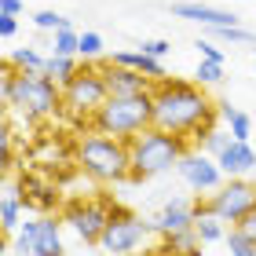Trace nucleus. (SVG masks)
<instances>
[{
    "instance_id": "1",
    "label": "nucleus",
    "mask_w": 256,
    "mask_h": 256,
    "mask_svg": "<svg viewBox=\"0 0 256 256\" xmlns=\"http://www.w3.org/2000/svg\"><path fill=\"white\" fill-rule=\"evenodd\" d=\"M150 96H154V124L165 128V132L202 139L208 128H212L216 106L208 102L202 84L161 77V80H154V92H150Z\"/></svg>"
},
{
    "instance_id": "2",
    "label": "nucleus",
    "mask_w": 256,
    "mask_h": 256,
    "mask_svg": "<svg viewBox=\"0 0 256 256\" xmlns=\"http://www.w3.org/2000/svg\"><path fill=\"white\" fill-rule=\"evenodd\" d=\"M0 92H4L8 106L22 110L26 118H52L62 106V84L48 77L44 70H15L4 62V77H0Z\"/></svg>"
},
{
    "instance_id": "3",
    "label": "nucleus",
    "mask_w": 256,
    "mask_h": 256,
    "mask_svg": "<svg viewBox=\"0 0 256 256\" xmlns=\"http://www.w3.org/2000/svg\"><path fill=\"white\" fill-rule=\"evenodd\" d=\"M128 150H132V180L143 183L150 176L168 172L172 165H180V158L190 150V139L150 124L146 132H139L132 143H128Z\"/></svg>"
},
{
    "instance_id": "4",
    "label": "nucleus",
    "mask_w": 256,
    "mask_h": 256,
    "mask_svg": "<svg viewBox=\"0 0 256 256\" xmlns=\"http://www.w3.org/2000/svg\"><path fill=\"white\" fill-rule=\"evenodd\" d=\"M77 165L96 183H124L132 180V150L124 139L92 132L77 143Z\"/></svg>"
},
{
    "instance_id": "5",
    "label": "nucleus",
    "mask_w": 256,
    "mask_h": 256,
    "mask_svg": "<svg viewBox=\"0 0 256 256\" xmlns=\"http://www.w3.org/2000/svg\"><path fill=\"white\" fill-rule=\"evenodd\" d=\"M154 124V96H110L92 114V128L102 136L132 143L139 132Z\"/></svg>"
},
{
    "instance_id": "6",
    "label": "nucleus",
    "mask_w": 256,
    "mask_h": 256,
    "mask_svg": "<svg viewBox=\"0 0 256 256\" xmlns=\"http://www.w3.org/2000/svg\"><path fill=\"white\" fill-rule=\"evenodd\" d=\"M106 99H110V88H106V77H102L99 62H84L62 84V106L70 114H77V118H92Z\"/></svg>"
},
{
    "instance_id": "7",
    "label": "nucleus",
    "mask_w": 256,
    "mask_h": 256,
    "mask_svg": "<svg viewBox=\"0 0 256 256\" xmlns=\"http://www.w3.org/2000/svg\"><path fill=\"white\" fill-rule=\"evenodd\" d=\"M150 227L154 224H143V220H139L136 212H128L124 205H110V224H106V230H102L99 249L110 252V256H132L146 242Z\"/></svg>"
},
{
    "instance_id": "8",
    "label": "nucleus",
    "mask_w": 256,
    "mask_h": 256,
    "mask_svg": "<svg viewBox=\"0 0 256 256\" xmlns=\"http://www.w3.org/2000/svg\"><path fill=\"white\" fill-rule=\"evenodd\" d=\"M208 212H216L224 224H242L249 212H256V183L242 176H227L224 187L208 194Z\"/></svg>"
},
{
    "instance_id": "9",
    "label": "nucleus",
    "mask_w": 256,
    "mask_h": 256,
    "mask_svg": "<svg viewBox=\"0 0 256 256\" xmlns=\"http://www.w3.org/2000/svg\"><path fill=\"white\" fill-rule=\"evenodd\" d=\"M66 224L84 246H99L102 230L110 224V205L106 202H70L66 205Z\"/></svg>"
},
{
    "instance_id": "10",
    "label": "nucleus",
    "mask_w": 256,
    "mask_h": 256,
    "mask_svg": "<svg viewBox=\"0 0 256 256\" xmlns=\"http://www.w3.org/2000/svg\"><path fill=\"white\" fill-rule=\"evenodd\" d=\"M180 176L187 180V187L198 190V194H212L224 187V168H220V161L212 154H205V150H187V154L180 158Z\"/></svg>"
},
{
    "instance_id": "11",
    "label": "nucleus",
    "mask_w": 256,
    "mask_h": 256,
    "mask_svg": "<svg viewBox=\"0 0 256 256\" xmlns=\"http://www.w3.org/2000/svg\"><path fill=\"white\" fill-rule=\"evenodd\" d=\"M99 66H102L110 96H150L154 92V80L132 66H118V62H99Z\"/></svg>"
},
{
    "instance_id": "12",
    "label": "nucleus",
    "mask_w": 256,
    "mask_h": 256,
    "mask_svg": "<svg viewBox=\"0 0 256 256\" xmlns=\"http://www.w3.org/2000/svg\"><path fill=\"white\" fill-rule=\"evenodd\" d=\"M198 224V212L194 205H187L183 198H172V202L161 208V212L154 216V230H161V234H176V230H190Z\"/></svg>"
},
{
    "instance_id": "13",
    "label": "nucleus",
    "mask_w": 256,
    "mask_h": 256,
    "mask_svg": "<svg viewBox=\"0 0 256 256\" xmlns=\"http://www.w3.org/2000/svg\"><path fill=\"white\" fill-rule=\"evenodd\" d=\"M220 168H224V176H246L249 168H256V150L249 143H238V139H230V143L216 154Z\"/></svg>"
},
{
    "instance_id": "14",
    "label": "nucleus",
    "mask_w": 256,
    "mask_h": 256,
    "mask_svg": "<svg viewBox=\"0 0 256 256\" xmlns=\"http://www.w3.org/2000/svg\"><path fill=\"white\" fill-rule=\"evenodd\" d=\"M172 15L194 18V22H202V26H238L234 11H220V8H208V4H176Z\"/></svg>"
},
{
    "instance_id": "15",
    "label": "nucleus",
    "mask_w": 256,
    "mask_h": 256,
    "mask_svg": "<svg viewBox=\"0 0 256 256\" xmlns=\"http://www.w3.org/2000/svg\"><path fill=\"white\" fill-rule=\"evenodd\" d=\"M33 256H66V249H62V227H59L55 216H40V230H37Z\"/></svg>"
},
{
    "instance_id": "16",
    "label": "nucleus",
    "mask_w": 256,
    "mask_h": 256,
    "mask_svg": "<svg viewBox=\"0 0 256 256\" xmlns=\"http://www.w3.org/2000/svg\"><path fill=\"white\" fill-rule=\"evenodd\" d=\"M22 208H26L22 194H15V187H8V194L0 198V227H4V234L18 230V224H22Z\"/></svg>"
},
{
    "instance_id": "17",
    "label": "nucleus",
    "mask_w": 256,
    "mask_h": 256,
    "mask_svg": "<svg viewBox=\"0 0 256 256\" xmlns=\"http://www.w3.org/2000/svg\"><path fill=\"white\" fill-rule=\"evenodd\" d=\"M194 230H198V238H202V246L227 238V227H224V220H220L216 212H202V216H198V224H194Z\"/></svg>"
},
{
    "instance_id": "18",
    "label": "nucleus",
    "mask_w": 256,
    "mask_h": 256,
    "mask_svg": "<svg viewBox=\"0 0 256 256\" xmlns=\"http://www.w3.org/2000/svg\"><path fill=\"white\" fill-rule=\"evenodd\" d=\"M220 118L230 124V136H234L238 143H249V132H252V118L249 114H242L234 106H220Z\"/></svg>"
},
{
    "instance_id": "19",
    "label": "nucleus",
    "mask_w": 256,
    "mask_h": 256,
    "mask_svg": "<svg viewBox=\"0 0 256 256\" xmlns=\"http://www.w3.org/2000/svg\"><path fill=\"white\" fill-rule=\"evenodd\" d=\"M77 70H80V66H77V55H52V59H48V66H44V74H48V77H55L59 84H66V80L74 77Z\"/></svg>"
},
{
    "instance_id": "20",
    "label": "nucleus",
    "mask_w": 256,
    "mask_h": 256,
    "mask_svg": "<svg viewBox=\"0 0 256 256\" xmlns=\"http://www.w3.org/2000/svg\"><path fill=\"white\" fill-rule=\"evenodd\" d=\"M224 242H227V252L230 256H256V242L246 234V230H238V227H230Z\"/></svg>"
},
{
    "instance_id": "21",
    "label": "nucleus",
    "mask_w": 256,
    "mask_h": 256,
    "mask_svg": "<svg viewBox=\"0 0 256 256\" xmlns=\"http://www.w3.org/2000/svg\"><path fill=\"white\" fill-rule=\"evenodd\" d=\"M8 62L15 66V70H33V74L48 66V59H40V55L33 52V48H18V52H11V55H8Z\"/></svg>"
},
{
    "instance_id": "22",
    "label": "nucleus",
    "mask_w": 256,
    "mask_h": 256,
    "mask_svg": "<svg viewBox=\"0 0 256 256\" xmlns=\"http://www.w3.org/2000/svg\"><path fill=\"white\" fill-rule=\"evenodd\" d=\"M37 230H40V220H26L18 224V256H33V246H37Z\"/></svg>"
},
{
    "instance_id": "23",
    "label": "nucleus",
    "mask_w": 256,
    "mask_h": 256,
    "mask_svg": "<svg viewBox=\"0 0 256 256\" xmlns=\"http://www.w3.org/2000/svg\"><path fill=\"white\" fill-rule=\"evenodd\" d=\"M55 55H80V33H74V26L55 30Z\"/></svg>"
},
{
    "instance_id": "24",
    "label": "nucleus",
    "mask_w": 256,
    "mask_h": 256,
    "mask_svg": "<svg viewBox=\"0 0 256 256\" xmlns=\"http://www.w3.org/2000/svg\"><path fill=\"white\" fill-rule=\"evenodd\" d=\"M212 30V37L227 40V44H256V33L242 30V26H208Z\"/></svg>"
},
{
    "instance_id": "25",
    "label": "nucleus",
    "mask_w": 256,
    "mask_h": 256,
    "mask_svg": "<svg viewBox=\"0 0 256 256\" xmlns=\"http://www.w3.org/2000/svg\"><path fill=\"white\" fill-rule=\"evenodd\" d=\"M230 139H234V136H227V132H220V128H208V132L202 136V139H198V150H205V154H220V150H224L227 143H230Z\"/></svg>"
},
{
    "instance_id": "26",
    "label": "nucleus",
    "mask_w": 256,
    "mask_h": 256,
    "mask_svg": "<svg viewBox=\"0 0 256 256\" xmlns=\"http://www.w3.org/2000/svg\"><path fill=\"white\" fill-rule=\"evenodd\" d=\"M99 55H102V37H99V33H80V59H84V62H96L99 59Z\"/></svg>"
},
{
    "instance_id": "27",
    "label": "nucleus",
    "mask_w": 256,
    "mask_h": 256,
    "mask_svg": "<svg viewBox=\"0 0 256 256\" xmlns=\"http://www.w3.org/2000/svg\"><path fill=\"white\" fill-rule=\"evenodd\" d=\"M198 84H216V80H224V62H212V59H202L198 62Z\"/></svg>"
},
{
    "instance_id": "28",
    "label": "nucleus",
    "mask_w": 256,
    "mask_h": 256,
    "mask_svg": "<svg viewBox=\"0 0 256 256\" xmlns=\"http://www.w3.org/2000/svg\"><path fill=\"white\" fill-rule=\"evenodd\" d=\"M136 70H139V74H146L150 80H161V77H165V66H161V59H154V55H146V52H139Z\"/></svg>"
},
{
    "instance_id": "29",
    "label": "nucleus",
    "mask_w": 256,
    "mask_h": 256,
    "mask_svg": "<svg viewBox=\"0 0 256 256\" xmlns=\"http://www.w3.org/2000/svg\"><path fill=\"white\" fill-rule=\"evenodd\" d=\"M33 22H37L40 30H66V26H70V18L55 15V11H37V15H33Z\"/></svg>"
},
{
    "instance_id": "30",
    "label": "nucleus",
    "mask_w": 256,
    "mask_h": 256,
    "mask_svg": "<svg viewBox=\"0 0 256 256\" xmlns=\"http://www.w3.org/2000/svg\"><path fill=\"white\" fill-rule=\"evenodd\" d=\"M139 52L154 55V59H165V55L172 52V44H168V40H143V44H139Z\"/></svg>"
},
{
    "instance_id": "31",
    "label": "nucleus",
    "mask_w": 256,
    "mask_h": 256,
    "mask_svg": "<svg viewBox=\"0 0 256 256\" xmlns=\"http://www.w3.org/2000/svg\"><path fill=\"white\" fill-rule=\"evenodd\" d=\"M194 48H198V52H202V59H212V62H224V52H220V48H216V44H212V40H198V44H194Z\"/></svg>"
},
{
    "instance_id": "32",
    "label": "nucleus",
    "mask_w": 256,
    "mask_h": 256,
    "mask_svg": "<svg viewBox=\"0 0 256 256\" xmlns=\"http://www.w3.org/2000/svg\"><path fill=\"white\" fill-rule=\"evenodd\" d=\"M18 33V15H0V37L11 40Z\"/></svg>"
},
{
    "instance_id": "33",
    "label": "nucleus",
    "mask_w": 256,
    "mask_h": 256,
    "mask_svg": "<svg viewBox=\"0 0 256 256\" xmlns=\"http://www.w3.org/2000/svg\"><path fill=\"white\" fill-rule=\"evenodd\" d=\"M0 146H4V168H11V154H15V146H11V128H4V136H0Z\"/></svg>"
},
{
    "instance_id": "34",
    "label": "nucleus",
    "mask_w": 256,
    "mask_h": 256,
    "mask_svg": "<svg viewBox=\"0 0 256 256\" xmlns=\"http://www.w3.org/2000/svg\"><path fill=\"white\" fill-rule=\"evenodd\" d=\"M234 227H238V230H246V234L256 242V212H249V216L242 220V224H234Z\"/></svg>"
},
{
    "instance_id": "35",
    "label": "nucleus",
    "mask_w": 256,
    "mask_h": 256,
    "mask_svg": "<svg viewBox=\"0 0 256 256\" xmlns=\"http://www.w3.org/2000/svg\"><path fill=\"white\" fill-rule=\"evenodd\" d=\"M22 11V0H0V15H18Z\"/></svg>"
}]
</instances>
